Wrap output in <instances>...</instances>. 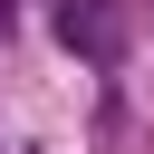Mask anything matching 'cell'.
I'll return each instance as SVG.
<instances>
[{"label":"cell","instance_id":"6da1fadb","mask_svg":"<svg viewBox=\"0 0 154 154\" xmlns=\"http://www.w3.org/2000/svg\"><path fill=\"white\" fill-rule=\"evenodd\" d=\"M58 38L77 58H125V0H58Z\"/></svg>","mask_w":154,"mask_h":154}]
</instances>
